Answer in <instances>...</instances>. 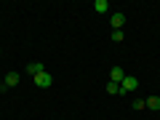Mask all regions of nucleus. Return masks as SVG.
Wrapping results in <instances>:
<instances>
[{
  "label": "nucleus",
  "mask_w": 160,
  "mask_h": 120,
  "mask_svg": "<svg viewBox=\"0 0 160 120\" xmlns=\"http://www.w3.org/2000/svg\"><path fill=\"white\" fill-rule=\"evenodd\" d=\"M93 11L96 13H109V3L107 0H93Z\"/></svg>",
  "instance_id": "6"
},
{
  "label": "nucleus",
  "mask_w": 160,
  "mask_h": 120,
  "mask_svg": "<svg viewBox=\"0 0 160 120\" xmlns=\"http://www.w3.org/2000/svg\"><path fill=\"white\" fill-rule=\"evenodd\" d=\"M112 40H115V43H123V29H115V32H112Z\"/></svg>",
  "instance_id": "10"
},
{
  "label": "nucleus",
  "mask_w": 160,
  "mask_h": 120,
  "mask_svg": "<svg viewBox=\"0 0 160 120\" xmlns=\"http://www.w3.org/2000/svg\"><path fill=\"white\" fill-rule=\"evenodd\" d=\"M0 53H3V48H0Z\"/></svg>",
  "instance_id": "12"
},
{
  "label": "nucleus",
  "mask_w": 160,
  "mask_h": 120,
  "mask_svg": "<svg viewBox=\"0 0 160 120\" xmlns=\"http://www.w3.org/2000/svg\"><path fill=\"white\" fill-rule=\"evenodd\" d=\"M27 72L32 75V78H38L40 72H46V67H43L40 62H29V64H27Z\"/></svg>",
  "instance_id": "4"
},
{
  "label": "nucleus",
  "mask_w": 160,
  "mask_h": 120,
  "mask_svg": "<svg viewBox=\"0 0 160 120\" xmlns=\"http://www.w3.org/2000/svg\"><path fill=\"white\" fill-rule=\"evenodd\" d=\"M144 104H147V109L160 112V96H149V99H144Z\"/></svg>",
  "instance_id": "7"
},
{
  "label": "nucleus",
  "mask_w": 160,
  "mask_h": 120,
  "mask_svg": "<svg viewBox=\"0 0 160 120\" xmlns=\"http://www.w3.org/2000/svg\"><path fill=\"white\" fill-rule=\"evenodd\" d=\"M123 78H126V72H123V67H112L109 69V80H112V83H123Z\"/></svg>",
  "instance_id": "3"
},
{
  "label": "nucleus",
  "mask_w": 160,
  "mask_h": 120,
  "mask_svg": "<svg viewBox=\"0 0 160 120\" xmlns=\"http://www.w3.org/2000/svg\"><path fill=\"white\" fill-rule=\"evenodd\" d=\"M107 93H120V86H118V83H112V80H109V83H107Z\"/></svg>",
  "instance_id": "9"
},
{
  "label": "nucleus",
  "mask_w": 160,
  "mask_h": 120,
  "mask_svg": "<svg viewBox=\"0 0 160 120\" xmlns=\"http://www.w3.org/2000/svg\"><path fill=\"white\" fill-rule=\"evenodd\" d=\"M19 80H22V75H19V72H8L6 75V88L8 86H19Z\"/></svg>",
  "instance_id": "8"
},
{
  "label": "nucleus",
  "mask_w": 160,
  "mask_h": 120,
  "mask_svg": "<svg viewBox=\"0 0 160 120\" xmlns=\"http://www.w3.org/2000/svg\"><path fill=\"white\" fill-rule=\"evenodd\" d=\"M136 88H139V78L136 75H126L123 83H120V93H133Z\"/></svg>",
  "instance_id": "1"
},
{
  "label": "nucleus",
  "mask_w": 160,
  "mask_h": 120,
  "mask_svg": "<svg viewBox=\"0 0 160 120\" xmlns=\"http://www.w3.org/2000/svg\"><path fill=\"white\" fill-rule=\"evenodd\" d=\"M32 80H35V86H38V88H51V83H53L51 72H40L38 78H32Z\"/></svg>",
  "instance_id": "2"
},
{
  "label": "nucleus",
  "mask_w": 160,
  "mask_h": 120,
  "mask_svg": "<svg viewBox=\"0 0 160 120\" xmlns=\"http://www.w3.org/2000/svg\"><path fill=\"white\" fill-rule=\"evenodd\" d=\"M109 24H112V27L115 29H120V27H123V24H126V16H123V13H112V16H109Z\"/></svg>",
  "instance_id": "5"
},
{
  "label": "nucleus",
  "mask_w": 160,
  "mask_h": 120,
  "mask_svg": "<svg viewBox=\"0 0 160 120\" xmlns=\"http://www.w3.org/2000/svg\"><path fill=\"white\" fill-rule=\"evenodd\" d=\"M133 107H136V109H144L147 104H144V99H136V102H133Z\"/></svg>",
  "instance_id": "11"
}]
</instances>
